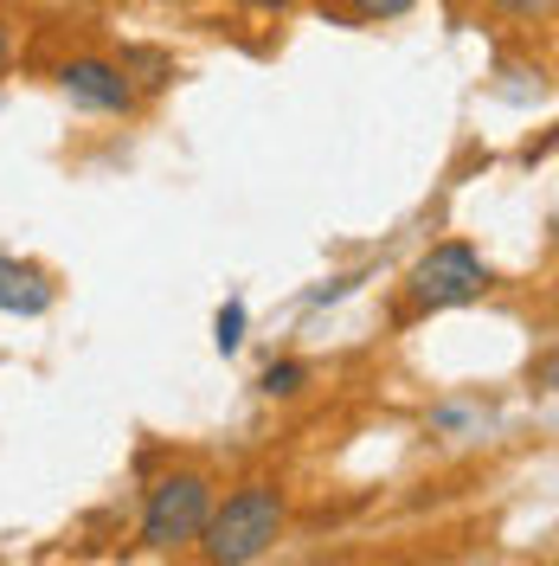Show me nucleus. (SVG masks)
<instances>
[{"label": "nucleus", "mask_w": 559, "mask_h": 566, "mask_svg": "<svg viewBox=\"0 0 559 566\" xmlns=\"http://www.w3.org/2000/svg\"><path fill=\"white\" fill-rule=\"evenodd\" d=\"M277 534H283V495H277V483H239V490L207 515L200 541H207V560L251 566V560H264V554L277 547Z\"/></svg>", "instance_id": "nucleus-1"}, {"label": "nucleus", "mask_w": 559, "mask_h": 566, "mask_svg": "<svg viewBox=\"0 0 559 566\" xmlns=\"http://www.w3.org/2000/svg\"><path fill=\"white\" fill-rule=\"evenodd\" d=\"M212 515V483L200 470H175V476H161L155 490H148V509H141V547H155V554H175L187 541H200Z\"/></svg>", "instance_id": "nucleus-2"}, {"label": "nucleus", "mask_w": 559, "mask_h": 566, "mask_svg": "<svg viewBox=\"0 0 559 566\" xmlns=\"http://www.w3.org/2000/svg\"><path fill=\"white\" fill-rule=\"evenodd\" d=\"M405 290H412L419 310H456V303H476V296L489 290V264H483L476 245H456L451 239V245L424 251L419 264H412Z\"/></svg>", "instance_id": "nucleus-3"}, {"label": "nucleus", "mask_w": 559, "mask_h": 566, "mask_svg": "<svg viewBox=\"0 0 559 566\" xmlns=\"http://www.w3.org/2000/svg\"><path fill=\"white\" fill-rule=\"evenodd\" d=\"M65 97L77 109H97V116H129L136 109V84H129V65H109V59H71L59 71Z\"/></svg>", "instance_id": "nucleus-4"}, {"label": "nucleus", "mask_w": 559, "mask_h": 566, "mask_svg": "<svg viewBox=\"0 0 559 566\" xmlns=\"http://www.w3.org/2000/svg\"><path fill=\"white\" fill-rule=\"evenodd\" d=\"M45 310H52V283L33 264L0 258V316H45Z\"/></svg>", "instance_id": "nucleus-5"}, {"label": "nucleus", "mask_w": 559, "mask_h": 566, "mask_svg": "<svg viewBox=\"0 0 559 566\" xmlns=\"http://www.w3.org/2000/svg\"><path fill=\"white\" fill-rule=\"evenodd\" d=\"M212 342H219V354H239V342H245V303L239 296L212 316Z\"/></svg>", "instance_id": "nucleus-6"}, {"label": "nucleus", "mask_w": 559, "mask_h": 566, "mask_svg": "<svg viewBox=\"0 0 559 566\" xmlns=\"http://www.w3.org/2000/svg\"><path fill=\"white\" fill-rule=\"evenodd\" d=\"M303 380H309V367H303V360H271V367H264V392H271V399L303 392Z\"/></svg>", "instance_id": "nucleus-7"}, {"label": "nucleus", "mask_w": 559, "mask_h": 566, "mask_svg": "<svg viewBox=\"0 0 559 566\" xmlns=\"http://www.w3.org/2000/svg\"><path fill=\"white\" fill-rule=\"evenodd\" d=\"M360 20H399V13H412V0H348Z\"/></svg>", "instance_id": "nucleus-8"}, {"label": "nucleus", "mask_w": 559, "mask_h": 566, "mask_svg": "<svg viewBox=\"0 0 559 566\" xmlns=\"http://www.w3.org/2000/svg\"><path fill=\"white\" fill-rule=\"evenodd\" d=\"M508 13H521V20H547L553 13V0H502Z\"/></svg>", "instance_id": "nucleus-9"}, {"label": "nucleus", "mask_w": 559, "mask_h": 566, "mask_svg": "<svg viewBox=\"0 0 559 566\" xmlns=\"http://www.w3.org/2000/svg\"><path fill=\"white\" fill-rule=\"evenodd\" d=\"M239 7H296V0H239Z\"/></svg>", "instance_id": "nucleus-10"}, {"label": "nucleus", "mask_w": 559, "mask_h": 566, "mask_svg": "<svg viewBox=\"0 0 559 566\" xmlns=\"http://www.w3.org/2000/svg\"><path fill=\"white\" fill-rule=\"evenodd\" d=\"M0 71H7V27H0Z\"/></svg>", "instance_id": "nucleus-11"}]
</instances>
